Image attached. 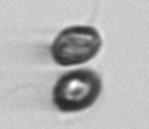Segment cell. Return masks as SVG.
Returning <instances> with one entry per match:
<instances>
[{"label":"cell","instance_id":"obj_1","mask_svg":"<svg viewBox=\"0 0 149 129\" xmlns=\"http://www.w3.org/2000/svg\"><path fill=\"white\" fill-rule=\"evenodd\" d=\"M102 91L100 76L91 69H74L60 76L53 88V103L62 112L91 108Z\"/></svg>","mask_w":149,"mask_h":129},{"label":"cell","instance_id":"obj_2","mask_svg":"<svg viewBox=\"0 0 149 129\" xmlns=\"http://www.w3.org/2000/svg\"><path fill=\"white\" fill-rule=\"evenodd\" d=\"M102 46L97 30L91 26H72L62 30L52 43L50 53L57 65L73 66L92 60Z\"/></svg>","mask_w":149,"mask_h":129}]
</instances>
